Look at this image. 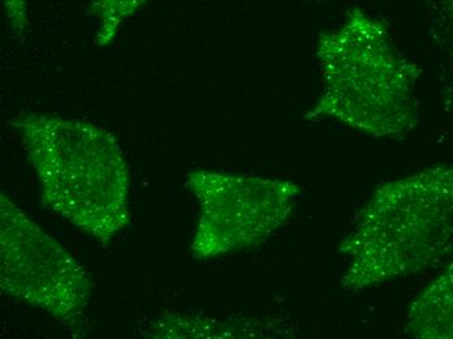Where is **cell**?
I'll use <instances>...</instances> for the list:
<instances>
[{
	"label": "cell",
	"instance_id": "3",
	"mask_svg": "<svg viewBox=\"0 0 453 339\" xmlns=\"http://www.w3.org/2000/svg\"><path fill=\"white\" fill-rule=\"evenodd\" d=\"M453 250V164L380 184L339 245L340 285L358 292L418 274Z\"/></svg>",
	"mask_w": 453,
	"mask_h": 339
},
{
	"label": "cell",
	"instance_id": "4",
	"mask_svg": "<svg viewBox=\"0 0 453 339\" xmlns=\"http://www.w3.org/2000/svg\"><path fill=\"white\" fill-rule=\"evenodd\" d=\"M185 184L200 205L192 242L197 260L266 242L288 222L301 191L289 179L203 169L190 171Z\"/></svg>",
	"mask_w": 453,
	"mask_h": 339
},
{
	"label": "cell",
	"instance_id": "1",
	"mask_svg": "<svg viewBox=\"0 0 453 339\" xmlns=\"http://www.w3.org/2000/svg\"><path fill=\"white\" fill-rule=\"evenodd\" d=\"M322 89L305 119L338 121L375 139H404L419 124L421 68L395 45L380 19L361 8L318 38Z\"/></svg>",
	"mask_w": 453,
	"mask_h": 339
},
{
	"label": "cell",
	"instance_id": "9",
	"mask_svg": "<svg viewBox=\"0 0 453 339\" xmlns=\"http://www.w3.org/2000/svg\"><path fill=\"white\" fill-rule=\"evenodd\" d=\"M438 2L453 32V0H438Z\"/></svg>",
	"mask_w": 453,
	"mask_h": 339
},
{
	"label": "cell",
	"instance_id": "7",
	"mask_svg": "<svg viewBox=\"0 0 453 339\" xmlns=\"http://www.w3.org/2000/svg\"><path fill=\"white\" fill-rule=\"evenodd\" d=\"M148 0H93L90 12L96 23V42L111 45L121 27L142 10Z\"/></svg>",
	"mask_w": 453,
	"mask_h": 339
},
{
	"label": "cell",
	"instance_id": "5",
	"mask_svg": "<svg viewBox=\"0 0 453 339\" xmlns=\"http://www.w3.org/2000/svg\"><path fill=\"white\" fill-rule=\"evenodd\" d=\"M0 286L8 297L73 327L87 312V270L7 196L0 200Z\"/></svg>",
	"mask_w": 453,
	"mask_h": 339
},
{
	"label": "cell",
	"instance_id": "8",
	"mask_svg": "<svg viewBox=\"0 0 453 339\" xmlns=\"http://www.w3.org/2000/svg\"><path fill=\"white\" fill-rule=\"evenodd\" d=\"M3 7L11 33L15 37H23L29 24V0H3Z\"/></svg>",
	"mask_w": 453,
	"mask_h": 339
},
{
	"label": "cell",
	"instance_id": "6",
	"mask_svg": "<svg viewBox=\"0 0 453 339\" xmlns=\"http://www.w3.org/2000/svg\"><path fill=\"white\" fill-rule=\"evenodd\" d=\"M407 332L419 339H453V256L414 297L408 310Z\"/></svg>",
	"mask_w": 453,
	"mask_h": 339
},
{
	"label": "cell",
	"instance_id": "2",
	"mask_svg": "<svg viewBox=\"0 0 453 339\" xmlns=\"http://www.w3.org/2000/svg\"><path fill=\"white\" fill-rule=\"evenodd\" d=\"M43 204L94 241L129 225V170L118 140L89 120L25 112L11 121Z\"/></svg>",
	"mask_w": 453,
	"mask_h": 339
}]
</instances>
